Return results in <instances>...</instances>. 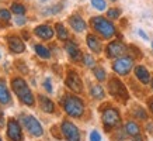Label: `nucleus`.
Masks as SVG:
<instances>
[{"mask_svg": "<svg viewBox=\"0 0 153 141\" xmlns=\"http://www.w3.org/2000/svg\"><path fill=\"white\" fill-rule=\"evenodd\" d=\"M11 88H13L14 93L17 94V98H19L24 104L33 106V104L35 103V98H34L33 92L28 88L27 82H25L23 78H20V76L14 78V79L11 80Z\"/></svg>", "mask_w": 153, "mask_h": 141, "instance_id": "1", "label": "nucleus"}, {"mask_svg": "<svg viewBox=\"0 0 153 141\" xmlns=\"http://www.w3.org/2000/svg\"><path fill=\"white\" fill-rule=\"evenodd\" d=\"M90 24H91V27L93 30L96 31L97 34H100L102 38H111L115 35V27H114V24L110 21V20H105L104 17H91L90 20Z\"/></svg>", "mask_w": 153, "mask_h": 141, "instance_id": "2", "label": "nucleus"}, {"mask_svg": "<svg viewBox=\"0 0 153 141\" xmlns=\"http://www.w3.org/2000/svg\"><path fill=\"white\" fill-rule=\"evenodd\" d=\"M63 110H65L70 117L79 118L83 116L84 113V103L82 102V99L77 96H66L63 99Z\"/></svg>", "mask_w": 153, "mask_h": 141, "instance_id": "3", "label": "nucleus"}, {"mask_svg": "<svg viewBox=\"0 0 153 141\" xmlns=\"http://www.w3.org/2000/svg\"><path fill=\"white\" fill-rule=\"evenodd\" d=\"M108 92H110L114 98L121 99V100H124V102H126L128 98H129L125 85L122 83L120 79H117V78L110 79V82H108Z\"/></svg>", "mask_w": 153, "mask_h": 141, "instance_id": "4", "label": "nucleus"}, {"mask_svg": "<svg viewBox=\"0 0 153 141\" xmlns=\"http://www.w3.org/2000/svg\"><path fill=\"white\" fill-rule=\"evenodd\" d=\"M132 68H134V59L131 56H120L112 64V70L121 76L128 75Z\"/></svg>", "mask_w": 153, "mask_h": 141, "instance_id": "5", "label": "nucleus"}, {"mask_svg": "<svg viewBox=\"0 0 153 141\" xmlns=\"http://www.w3.org/2000/svg\"><path fill=\"white\" fill-rule=\"evenodd\" d=\"M102 123H104V127L105 130H110V128H114V127H118L121 124V116L118 110L114 107H108L104 110L102 113Z\"/></svg>", "mask_w": 153, "mask_h": 141, "instance_id": "6", "label": "nucleus"}, {"mask_svg": "<svg viewBox=\"0 0 153 141\" xmlns=\"http://www.w3.org/2000/svg\"><path fill=\"white\" fill-rule=\"evenodd\" d=\"M24 126L27 128V131L34 137H41L44 134V128H42L41 123L38 122L35 116H24Z\"/></svg>", "mask_w": 153, "mask_h": 141, "instance_id": "7", "label": "nucleus"}, {"mask_svg": "<svg viewBox=\"0 0 153 141\" xmlns=\"http://www.w3.org/2000/svg\"><path fill=\"white\" fill-rule=\"evenodd\" d=\"M60 131H62L63 137H65L68 141H80L79 128L74 126L72 122L65 120V122L62 123V126H60Z\"/></svg>", "mask_w": 153, "mask_h": 141, "instance_id": "8", "label": "nucleus"}, {"mask_svg": "<svg viewBox=\"0 0 153 141\" xmlns=\"http://www.w3.org/2000/svg\"><path fill=\"white\" fill-rule=\"evenodd\" d=\"M7 137L10 138V141H23V131L20 123L13 117L7 120Z\"/></svg>", "mask_w": 153, "mask_h": 141, "instance_id": "9", "label": "nucleus"}, {"mask_svg": "<svg viewBox=\"0 0 153 141\" xmlns=\"http://www.w3.org/2000/svg\"><path fill=\"white\" fill-rule=\"evenodd\" d=\"M65 83L72 92H74V93H80V92L83 90V82L80 79V76L77 75L76 72H73V70H70L69 74H68Z\"/></svg>", "mask_w": 153, "mask_h": 141, "instance_id": "10", "label": "nucleus"}, {"mask_svg": "<svg viewBox=\"0 0 153 141\" xmlns=\"http://www.w3.org/2000/svg\"><path fill=\"white\" fill-rule=\"evenodd\" d=\"M126 47L121 41H111L105 48V54L108 58H120L125 54Z\"/></svg>", "mask_w": 153, "mask_h": 141, "instance_id": "11", "label": "nucleus"}, {"mask_svg": "<svg viewBox=\"0 0 153 141\" xmlns=\"http://www.w3.org/2000/svg\"><path fill=\"white\" fill-rule=\"evenodd\" d=\"M7 45H9L10 51L14 52V54H21V52L25 51V44L17 35H9L7 37Z\"/></svg>", "mask_w": 153, "mask_h": 141, "instance_id": "12", "label": "nucleus"}, {"mask_svg": "<svg viewBox=\"0 0 153 141\" xmlns=\"http://www.w3.org/2000/svg\"><path fill=\"white\" fill-rule=\"evenodd\" d=\"M69 24L76 33H83V31H86V28H87L86 21H84L83 17L79 16V14H72L69 17Z\"/></svg>", "mask_w": 153, "mask_h": 141, "instance_id": "13", "label": "nucleus"}, {"mask_svg": "<svg viewBox=\"0 0 153 141\" xmlns=\"http://www.w3.org/2000/svg\"><path fill=\"white\" fill-rule=\"evenodd\" d=\"M34 33H35V35H38V37L41 38V40H51V38L53 37L55 31H53V28H52L51 26H48V24H41V26L35 27Z\"/></svg>", "mask_w": 153, "mask_h": 141, "instance_id": "14", "label": "nucleus"}, {"mask_svg": "<svg viewBox=\"0 0 153 141\" xmlns=\"http://www.w3.org/2000/svg\"><path fill=\"white\" fill-rule=\"evenodd\" d=\"M65 50H66V52L69 54V56L73 59V61H80V59L83 58L82 51L77 48V45H76L74 42L68 41V42H66V45H65Z\"/></svg>", "mask_w": 153, "mask_h": 141, "instance_id": "15", "label": "nucleus"}, {"mask_svg": "<svg viewBox=\"0 0 153 141\" xmlns=\"http://www.w3.org/2000/svg\"><path fill=\"white\" fill-rule=\"evenodd\" d=\"M135 75H136V78L143 85H148L149 82H150V74H149V70L146 69L143 65L135 66Z\"/></svg>", "mask_w": 153, "mask_h": 141, "instance_id": "16", "label": "nucleus"}, {"mask_svg": "<svg viewBox=\"0 0 153 141\" xmlns=\"http://www.w3.org/2000/svg\"><path fill=\"white\" fill-rule=\"evenodd\" d=\"M86 41H87V47L93 52H96V54L101 52V42H100V40H98L94 34H88L87 38H86Z\"/></svg>", "mask_w": 153, "mask_h": 141, "instance_id": "17", "label": "nucleus"}, {"mask_svg": "<svg viewBox=\"0 0 153 141\" xmlns=\"http://www.w3.org/2000/svg\"><path fill=\"white\" fill-rule=\"evenodd\" d=\"M38 99H39L41 110H44L45 113H53L55 112V104H53V102H52L51 99H48L47 96H42V94H39Z\"/></svg>", "mask_w": 153, "mask_h": 141, "instance_id": "18", "label": "nucleus"}, {"mask_svg": "<svg viewBox=\"0 0 153 141\" xmlns=\"http://www.w3.org/2000/svg\"><path fill=\"white\" fill-rule=\"evenodd\" d=\"M10 100H11V96L6 86V82L0 79V104H9Z\"/></svg>", "mask_w": 153, "mask_h": 141, "instance_id": "19", "label": "nucleus"}, {"mask_svg": "<svg viewBox=\"0 0 153 141\" xmlns=\"http://www.w3.org/2000/svg\"><path fill=\"white\" fill-rule=\"evenodd\" d=\"M125 133L128 134V136H131V137H135V136H138V134H140L139 124H138V123H135V122H126Z\"/></svg>", "mask_w": 153, "mask_h": 141, "instance_id": "20", "label": "nucleus"}, {"mask_svg": "<svg viewBox=\"0 0 153 141\" xmlns=\"http://www.w3.org/2000/svg\"><path fill=\"white\" fill-rule=\"evenodd\" d=\"M34 51H35V54H37L39 58H42V59H49V58H51V51H49L47 47L41 45V44L34 45Z\"/></svg>", "mask_w": 153, "mask_h": 141, "instance_id": "21", "label": "nucleus"}, {"mask_svg": "<svg viewBox=\"0 0 153 141\" xmlns=\"http://www.w3.org/2000/svg\"><path fill=\"white\" fill-rule=\"evenodd\" d=\"M55 30H56V34H58V38L60 41H68L69 40V31L66 30L65 26L62 23H56Z\"/></svg>", "mask_w": 153, "mask_h": 141, "instance_id": "22", "label": "nucleus"}, {"mask_svg": "<svg viewBox=\"0 0 153 141\" xmlns=\"http://www.w3.org/2000/svg\"><path fill=\"white\" fill-rule=\"evenodd\" d=\"M90 93H91V96H93L94 99H97V100H101V99H104V96H105V92H104V89H102L100 85H93V86L90 88Z\"/></svg>", "mask_w": 153, "mask_h": 141, "instance_id": "23", "label": "nucleus"}, {"mask_svg": "<svg viewBox=\"0 0 153 141\" xmlns=\"http://www.w3.org/2000/svg\"><path fill=\"white\" fill-rule=\"evenodd\" d=\"M10 10H11L14 14H17V16L25 14V6L21 4V3H13V4L10 6Z\"/></svg>", "mask_w": 153, "mask_h": 141, "instance_id": "24", "label": "nucleus"}, {"mask_svg": "<svg viewBox=\"0 0 153 141\" xmlns=\"http://www.w3.org/2000/svg\"><path fill=\"white\" fill-rule=\"evenodd\" d=\"M94 76H96V79H97L98 82L105 80V78H107L105 69H104V68H101V66H96V68H94Z\"/></svg>", "mask_w": 153, "mask_h": 141, "instance_id": "25", "label": "nucleus"}, {"mask_svg": "<svg viewBox=\"0 0 153 141\" xmlns=\"http://www.w3.org/2000/svg\"><path fill=\"white\" fill-rule=\"evenodd\" d=\"M90 3H91V6H93L96 10H98V11H104V10L107 9L105 0H90Z\"/></svg>", "mask_w": 153, "mask_h": 141, "instance_id": "26", "label": "nucleus"}, {"mask_svg": "<svg viewBox=\"0 0 153 141\" xmlns=\"http://www.w3.org/2000/svg\"><path fill=\"white\" fill-rule=\"evenodd\" d=\"M83 62L87 68H94V65H96V61H94V58L90 55V54H84L83 55Z\"/></svg>", "mask_w": 153, "mask_h": 141, "instance_id": "27", "label": "nucleus"}, {"mask_svg": "<svg viewBox=\"0 0 153 141\" xmlns=\"http://www.w3.org/2000/svg\"><path fill=\"white\" fill-rule=\"evenodd\" d=\"M121 16V10L120 9H110L107 11V17L110 20H117Z\"/></svg>", "mask_w": 153, "mask_h": 141, "instance_id": "28", "label": "nucleus"}, {"mask_svg": "<svg viewBox=\"0 0 153 141\" xmlns=\"http://www.w3.org/2000/svg\"><path fill=\"white\" fill-rule=\"evenodd\" d=\"M10 19H11V13H10L9 10H6V9L0 10V20H3V21H9Z\"/></svg>", "mask_w": 153, "mask_h": 141, "instance_id": "29", "label": "nucleus"}, {"mask_svg": "<svg viewBox=\"0 0 153 141\" xmlns=\"http://www.w3.org/2000/svg\"><path fill=\"white\" fill-rule=\"evenodd\" d=\"M134 114L136 116V117H139L140 120H146L148 118V116H146V113H145V110L143 109H135V112H134Z\"/></svg>", "mask_w": 153, "mask_h": 141, "instance_id": "30", "label": "nucleus"}, {"mask_svg": "<svg viewBox=\"0 0 153 141\" xmlns=\"http://www.w3.org/2000/svg\"><path fill=\"white\" fill-rule=\"evenodd\" d=\"M90 141H101V136L97 130H93L90 133Z\"/></svg>", "mask_w": 153, "mask_h": 141, "instance_id": "31", "label": "nucleus"}, {"mask_svg": "<svg viewBox=\"0 0 153 141\" xmlns=\"http://www.w3.org/2000/svg\"><path fill=\"white\" fill-rule=\"evenodd\" d=\"M44 88H45V90H47L48 93H52V83H51V79L48 78V79L44 80Z\"/></svg>", "mask_w": 153, "mask_h": 141, "instance_id": "32", "label": "nucleus"}, {"mask_svg": "<svg viewBox=\"0 0 153 141\" xmlns=\"http://www.w3.org/2000/svg\"><path fill=\"white\" fill-rule=\"evenodd\" d=\"M25 21H27L25 17H21V16H19V17L16 19V24H17V26H23V24H25Z\"/></svg>", "mask_w": 153, "mask_h": 141, "instance_id": "33", "label": "nucleus"}, {"mask_svg": "<svg viewBox=\"0 0 153 141\" xmlns=\"http://www.w3.org/2000/svg\"><path fill=\"white\" fill-rule=\"evenodd\" d=\"M4 126V117H3V110L0 109V128Z\"/></svg>", "mask_w": 153, "mask_h": 141, "instance_id": "34", "label": "nucleus"}, {"mask_svg": "<svg viewBox=\"0 0 153 141\" xmlns=\"http://www.w3.org/2000/svg\"><path fill=\"white\" fill-rule=\"evenodd\" d=\"M138 34H139L140 37L143 38V40H146V41H148V40H149V37H148V35H146V34L143 33V30H138Z\"/></svg>", "mask_w": 153, "mask_h": 141, "instance_id": "35", "label": "nucleus"}, {"mask_svg": "<svg viewBox=\"0 0 153 141\" xmlns=\"http://www.w3.org/2000/svg\"><path fill=\"white\" fill-rule=\"evenodd\" d=\"M132 141H143V137L140 136V134H138V136L132 137Z\"/></svg>", "mask_w": 153, "mask_h": 141, "instance_id": "36", "label": "nucleus"}, {"mask_svg": "<svg viewBox=\"0 0 153 141\" xmlns=\"http://www.w3.org/2000/svg\"><path fill=\"white\" fill-rule=\"evenodd\" d=\"M149 109H150V112L153 113V98L149 99Z\"/></svg>", "mask_w": 153, "mask_h": 141, "instance_id": "37", "label": "nucleus"}, {"mask_svg": "<svg viewBox=\"0 0 153 141\" xmlns=\"http://www.w3.org/2000/svg\"><path fill=\"white\" fill-rule=\"evenodd\" d=\"M152 89H153V79H152Z\"/></svg>", "mask_w": 153, "mask_h": 141, "instance_id": "38", "label": "nucleus"}, {"mask_svg": "<svg viewBox=\"0 0 153 141\" xmlns=\"http://www.w3.org/2000/svg\"><path fill=\"white\" fill-rule=\"evenodd\" d=\"M41 2H47V0H41Z\"/></svg>", "mask_w": 153, "mask_h": 141, "instance_id": "39", "label": "nucleus"}, {"mask_svg": "<svg viewBox=\"0 0 153 141\" xmlns=\"http://www.w3.org/2000/svg\"><path fill=\"white\" fill-rule=\"evenodd\" d=\"M0 141H3V140H1V137H0Z\"/></svg>", "mask_w": 153, "mask_h": 141, "instance_id": "40", "label": "nucleus"}, {"mask_svg": "<svg viewBox=\"0 0 153 141\" xmlns=\"http://www.w3.org/2000/svg\"><path fill=\"white\" fill-rule=\"evenodd\" d=\"M152 48H153V42H152Z\"/></svg>", "mask_w": 153, "mask_h": 141, "instance_id": "41", "label": "nucleus"}, {"mask_svg": "<svg viewBox=\"0 0 153 141\" xmlns=\"http://www.w3.org/2000/svg\"><path fill=\"white\" fill-rule=\"evenodd\" d=\"M112 2H117V0H112Z\"/></svg>", "mask_w": 153, "mask_h": 141, "instance_id": "42", "label": "nucleus"}]
</instances>
